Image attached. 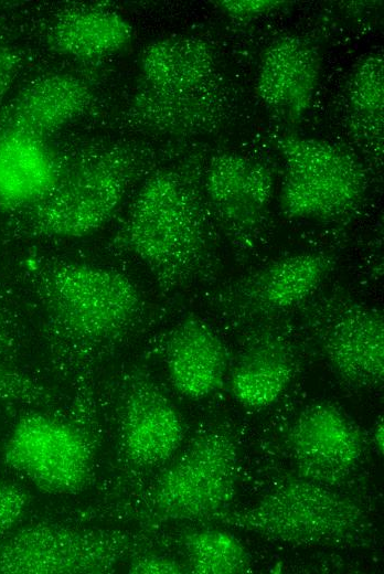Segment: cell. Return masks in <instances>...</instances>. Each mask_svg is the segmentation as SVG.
I'll return each instance as SVG.
<instances>
[{"label":"cell","mask_w":384,"mask_h":574,"mask_svg":"<svg viewBox=\"0 0 384 574\" xmlns=\"http://www.w3.org/2000/svg\"><path fill=\"white\" fill-rule=\"evenodd\" d=\"M35 291L46 341L58 360L81 364L125 338L145 301L125 273L84 262L55 261L38 269Z\"/></svg>","instance_id":"cell-1"},{"label":"cell","mask_w":384,"mask_h":574,"mask_svg":"<svg viewBox=\"0 0 384 574\" xmlns=\"http://www.w3.org/2000/svg\"><path fill=\"white\" fill-rule=\"evenodd\" d=\"M115 244L167 291L186 287L213 268L212 232L202 196L183 171L172 168L159 169L143 181Z\"/></svg>","instance_id":"cell-2"},{"label":"cell","mask_w":384,"mask_h":574,"mask_svg":"<svg viewBox=\"0 0 384 574\" xmlns=\"http://www.w3.org/2000/svg\"><path fill=\"white\" fill-rule=\"evenodd\" d=\"M129 114L139 126L164 134H195L216 127L228 94L216 53L202 38L175 34L147 44Z\"/></svg>","instance_id":"cell-3"},{"label":"cell","mask_w":384,"mask_h":574,"mask_svg":"<svg viewBox=\"0 0 384 574\" xmlns=\"http://www.w3.org/2000/svg\"><path fill=\"white\" fill-rule=\"evenodd\" d=\"M210 521L297 545L350 543L369 525L360 503L331 487L290 478L239 510H223Z\"/></svg>","instance_id":"cell-4"},{"label":"cell","mask_w":384,"mask_h":574,"mask_svg":"<svg viewBox=\"0 0 384 574\" xmlns=\"http://www.w3.org/2000/svg\"><path fill=\"white\" fill-rule=\"evenodd\" d=\"M238 478V449L223 429L206 431L166 467L140 504L148 525L210 521L234 497Z\"/></svg>","instance_id":"cell-5"},{"label":"cell","mask_w":384,"mask_h":574,"mask_svg":"<svg viewBox=\"0 0 384 574\" xmlns=\"http://www.w3.org/2000/svg\"><path fill=\"white\" fill-rule=\"evenodd\" d=\"M137 163L122 149H109L64 168L50 193L28 211L31 232L43 238L77 240L106 225L134 182Z\"/></svg>","instance_id":"cell-6"},{"label":"cell","mask_w":384,"mask_h":574,"mask_svg":"<svg viewBox=\"0 0 384 574\" xmlns=\"http://www.w3.org/2000/svg\"><path fill=\"white\" fill-rule=\"evenodd\" d=\"M285 173L278 196L291 220L329 221L352 212L366 188L361 164L323 139L285 134L276 140Z\"/></svg>","instance_id":"cell-7"},{"label":"cell","mask_w":384,"mask_h":574,"mask_svg":"<svg viewBox=\"0 0 384 574\" xmlns=\"http://www.w3.org/2000/svg\"><path fill=\"white\" fill-rule=\"evenodd\" d=\"M136 543L120 530L39 522L0 540V574L108 573Z\"/></svg>","instance_id":"cell-8"},{"label":"cell","mask_w":384,"mask_h":574,"mask_svg":"<svg viewBox=\"0 0 384 574\" xmlns=\"http://www.w3.org/2000/svg\"><path fill=\"white\" fill-rule=\"evenodd\" d=\"M1 459L40 491L75 496L94 470L92 444L76 425L46 413H28L10 429Z\"/></svg>","instance_id":"cell-9"},{"label":"cell","mask_w":384,"mask_h":574,"mask_svg":"<svg viewBox=\"0 0 384 574\" xmlns=\"http://www.w3.org/2000/svg\"><path fill=\"white\" fill-rule=\"evenodd\" d=\"M312 316L317 340L327 363L344 383L374 390L384 382V318L382 311L350 296L317 301Z\"/></svg>","instance_id":"cell-10"},{"label":"cell","mask_w":384,"mask_h":574,"mask_svg":"<svg viewBox=\"0 0 384 574\" xmlns=\"http://www.w3.org/2000/svg\"><path fill=\"white\" fill-rule=\"evenodd\" d=\"M335 259L326 252L277 257L224 286L216 305L235 319H262L288 312L316 295Z\"/></svg>","instance_id":"cell-11"},{"label":"cell","mask_w":384,"mask_h":574,"mask_svg":"<svg viewBox=\"0 0 384 574\" xmlns=\"http://www.w3.org/2000/svg\"><path fill=\"white\" fill-rule=\"evenodd\" d=\"M271 169L237 152L211 158L203 178V196L231 244L253 249L263 233L274 194Z\"/></svg>","instance_id":"cell-12"},{"label":"cell","mask_w":384,"mask_h":574,"mask_svg":"<svg viewBox=\"0 0 384 574\" xmlns=\"http://www.w3.org/2000/svg\"><path fill=\"white\" fill-rule=\"evenodd\" d=\"M184 437L182 417L146 371L135 368L124 378L118 401V438L125 461L149 470L166 464Z\"/></svg>","instance_id":"cell-13"},{"label":"cell","mask_w":384,"mask_h":574,"mask_svg":"<svg viewBox=\"0 0 384 574\" xmlns=\"http://www.w3.org/2000/svg\"><path fill=\"white\" fill-rule=\"evenodd\" d=\"M287 437L299 477L322 486L343 482L362 456L358 428L338 407L327 402L303 408Z\"/></svg>","instance_id":"cell-14"},{"label":"cell","mask_w":384,"mask_h":574,"mask_svg":"<svg viewBox=\"0 0 384 574\" xmlns=\"http://www.w3.org/2000/svg\"><path fill=\"white\" fill-rule=\"evenodd\" d=\"M318 47L297 34L274 39L264 50L255 91L260 102L288 124L299 123L310 109L321 75Z\"/></svg>","instance_id":"cell-15"},{"label":"cell","mask_w":384,"mask_h":574,"mask_svg":"<svg viewBox=\"0 0 384 574\" xmlns=\"http://www.w3.org/2000/svg\"><path fill=\"white\" fill-rule=\"evenodd\" d=\"M81 77L53 72L28 82L0 111V132L44 139L79 118L92 102Z\"/></svg>","instance_id":"cell-16"},{"label":"cell","mask_w":384,"mask_h":574,"mask_svg":"<svg viewBox=\"0 0 384 574\" xmlns=\"http://www.w3.org/2000/svg\"><path fill=\"white\" fill-rule=\"evenodd\" d=\"M163 351L170 383L182 396L202 400L224 385L226 347L201 317L188 315L181 319L169 332Z\"/></svg>","instance_id":"cell-17"},{"label":"cell","mask_w":384,"mask_h":574,"mask_svg":"<svg viewBox=\"0 0 384 574\" xmlns=\"http://www.w3.org/2000/svg\"><path fill=\"white\" fill-rule=\"evenodd\" d=\"M65 166L44 139L0 132V210H29L54 188Z\"/></svg>","instance_id":"cell-18"},{"label":"cell","mask_w":384,"mask_h":574,"mask_svg":"<svg viewBox=\"0 0 384 574\" xmlns=\"http://www.w3.org/2000/svg\"><path fill=\"white\" fill-rule=\"evenodd\" d=\"M297 362L290 343L277 333L254 338L230 372L228 386L237 403L262 410L276 403L290 385Z\"/></svg>","instance_id":"cell-19"},{"label":"cell","mask_w":384,"mask_h":574,"mask_svg":"<svg viewBox=\"0 0 384 574\" xmlns=\"http://www.w3.org/2000/svg\"><path fill=\"white\" fill-rule=\"evenodd\" d=\"M132 36L130 22L118 11L102 6H78L54 19L46 41L60 55L94 60L121 52Z\"/></svg>","instance_id":"cell-20"},{"label":"cell","mask_w":384,"mask_h":574,"mask_svg":"<svg viewBox=\"0 0 384 574\" xmlns=\"http://www.w3.org/2000/svg\"><path fill=\"white\" fill-rule=\"evenodd\" d=\"M349 119L354 132L382 153L384 131V61L370 53L353 67L345 88Z\"/></svg>","instance_id":"cell-21"},{"label":"cell","mask_w":384,"mask_h":574,"mask_svg":"<svg viewBox=\"0 0 384 574\" xmlns=\"http://www.w3.org/2000/svg\"><path fill=\"white\" fill-rule=\"evenodd\" d=\"M180 544L189 573L245 574L252 570V556L232 533L220 529L184 532Z\"/></svg>","instance_id":"cell-22"},{"label":"cell","mask_w":384,"mask_h":574,"mask_svg":"<svg viewBox=\"0 0 384 574\" xmlns=\"http://www.w3.org/2000/svg\"><path fill=\"white\" fill-rule=\"evenodd\" d=\"M51 398V393L44 385L23 372L0 363V401L46 404Z\"/></svg>","instance_id":"cell-23"},{"label":"cell","mask_w":384,"mask_h":574,"mask_svg":"<svg viewBox=\"0 0 384 574\" xmlns=\"http://www.w3.org/2000/svg\"><path fill=\"white\" fill-rule=\"evenodd\" d=\"M29 502V493L21 486L0 479V540L21 521Z\"/></svg>","instance_id":"cell-24"},{"label":"cell","mask_w":384,"mask_h":574,"mask_svg":"<svg viewBox=\"0 0 384 574\" xmlns=\"http://www.w3.org/2000/svg\"><path fill=\"white\" fill-rule=\"evenodd\" d=\"M290 2L282 0H220L216 1L218 9L226 15L249 20L275 12Z\"/></svg>","instance_id":"cell-25"},{"label":"cell","mask_w":384,"mask_h":574,"mask_svg":"<svg viewBox=\"0 0 384 574\" xmlns=\"http://www.w3.org/2000/svg\"><path fill=\"white\" fill-rule=\"evenodd\" d=\"M128 572L135 574H181L189 573L185 563L158 554H140L131 559Z\"/></svg>","instance_id":"cell-26"},{"label":"cell","mask_w":384,"mask_h":574,"mask_svg":"<svg viewBox=\"0 0 384 574\" xmlns=\"http://www.w3.org/2000/svg\"><path fill=\"white\" fill-rule=\"evenodd\" d=\"M22 67L20 51L10 45H0V111Z\"/></svg>","instance_id":"cell-27"},{"label":"cell","mask_w":384,"mask_h":574,"mask_svg":"<svg viewBox=\"0 0 384 574\" xmlns=\"http://www.w3.org/2000/svg\"><path fill=\"white\" fill-rule=\"evenodd\" d=\"M11 331L0 296V363L11 348Z\"/></svg>","instance_id":"cell-28"},{"label":"cell","mask_w":384,"mask_h":574,"mask_svg":"<svg viewBox=\"0 0 384 574\" xmlns=\"http://www.w3.org/2000/svg\"><path fill=\"white\" fill-rule=\"evenodd\" d=\"M384 427H383V421H380L373 431V444L376 447L378 454L383 455L384 449Z\"/></svg>","instance_id":"cell-29"}]
</instances>
